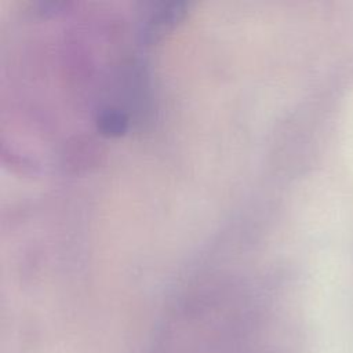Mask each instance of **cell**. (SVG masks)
<instances>
[{"mask_svg": "<svg viewBox=\"0 0 353 353\" xmlns=\"http://www.w3.org/2000/svg\"><path fill=\"white\" fill-rule=\"evenodd\" d=\"M156 43L149 4L120 12L37 1L17 12L11 123L26 124L15 132L33 138L11 163L34 172L83 167L142 125L152 110Z\"/></svg>", "mask_w": 353, "mask_h": 353, "instance_id": "obj_1", "label": "cell"}]
</instances>
